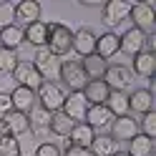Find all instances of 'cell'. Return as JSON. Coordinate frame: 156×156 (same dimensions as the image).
Listing matches in <instances>:
<instances>
[{
    "mask_svg": "<svg viewBox=\"0 0 156 156\" xmlns=\"http://www.w3.org/2000/svg\"><path fill=\"white\" fill-rule=\"evenodd\" d=\"M58 78H61V83H63L71 93L83 91V86L88 83V78H86L83 68H81V61H61V71H58Z\"/></svg>",
    "mask_w": 156,
    "mask_h": 156,
    "instance_id": "cell-3",
    "label": "cell"
},
{
    "mask_svg": "<svg viewBox=\"0 0 156 156\" xmlns=\"http://www.w3.org/2000/svg\"><path fill=\"white\" fill-rule=\"evenodd\" d=\"M61 111L68 116L71 121H83L86 119V111H88V101L83 98V93L78 91V93H66V101L61 106Z\"/></svg>",
    "mask_w": 156,
    "mask_h": 156,
    "instance_id": "cell-13",
    "label": "cell"
},
{
    "mask_svg": "<svg viewBox=\"0 0 156 156\" xmlns=\"http://www.w3.org/2000/svg\"><path fill=\"white\" fill-rule=\"evenodd\" d=\"M93 136H96V129H91L86 121H78V123H73V129H71V133H68L66 139H68V144H73V146L88 149L91 141H93Z\"/></svg>",
    "mask_w": 156,
    "mask_h": 156,
    "instance_id": "cell-19",
    "label": "cell"
},
{
    "mask_svg": "<svg viewBox=\"0 0 156 156\" xmlns=\"http://www.w3.org/2000/svg\"><path fill=\"white\" fill-rule=\"evenodd\" d=\"M35 98H38V106H43L45 111L55 113V111H61V106L66 101V91H63V86L55 83V81H43L35 88Z\"/></svg>",
    "mask_w": 156,
    "mask_h": 156,
    "instance_id": "cell-2",
    "label": "cell"
},
{
    "mask_svg": "<svg viewBox=\"0 0 156 156\" xmlns=\"http://www.w3.org/2000/svg\"><path fill=\"white\" fill-rule=\"evenodd\" d=\"M18 53L15 51H8V48H0V73H13L15 66H18Z\"/></svg>",
    "mask_w": 156,
    "mask_h": 156,
    "instance_id": "cell-31",
    "label": "cell"
},
{
    "mask_svg": "<svg viewBox=\"0 0 156 156\" xmlns=\"http://www.w3.org/2000/svg\"><path fill=\"white\" fill-rule=\"evenodd\" d=\"M154 111V93L149 88H136L129 93V113H149Z\"/></svg>",
    "mask_w": 156,
    "mask_h": 156,
    "instance_id": "cell-15",
    "label": "cell"
},
{
    "mask_svg": "<svg viewBox=\"0 0 156 156\" xmlns=\"http://www.w3.org/2000/svg\"><path fill=\"white\" fill-rule=\"evenodd\" d=\"M8 96H10V108L13 111H20V113H30V108L38 103L35 91L33 88H25V86H15Z\"/></svg>",
    "mask_w": 156,
    "mask_h": 156,
    "instance_id": "cell-14",
    "label": "cell"
},
{
    "mask_svg": "<svg viewBox=\"0 0 156 156\" xmlns=\"http://www.w3.org/2000/svg\"><path fill=\"white\" fill-rule=\"evenodd\" d=\"M23 38H25V43L33 45V48H45V43H48V23L45 20L28 23L23 28Z\"/></svg>",
    "mask_w": 156,
    "mask_h": 156,
    "instance_id": "cell-17",
    "label": "cell"
},
{
    "mask_svg": "<svg viewBox=\"0 0 156 156\" xmlns=\"http://www.w3.org/2000/svg\"><path fill=\"white\" fill-rule=\"evenodd\" d=\"M25 43L23 38V28L20 25H8L0 30V48H8V51H18Z\"/></svg>",
    "mask_w": 156,
    "mask_h": 156,
    "instance_id": "cell-24",
    "label": "cell"
},
{
    "mask_svg": "<svg viewBox=\"0 0 156 156\" xmlns=\"http://www.w3.org/2000/svg\"><path fill=\"white\" fill-rule=\"evenodd\" d=\"M83 98L88 101V106H101V103H106V98L111 96V88L106 86V81L103 78H98V81H88L83 86Z\"/></svg>",
    "mask_w": 156,
    "mask_h": 156,
    "instance_id": "cell-16",
    "label": "cell"
},
{
    "mask_svg": "<svg viewBox=\"0 0 156 156\" xmlns=\"http://www.w3.org/2000/svg\"><path fill=\"white\" fill-rule=\"evenodd\" d=\"M141 51H146V33L136 30V28H129L123 35H119V53H126L133 58Z\"/></svg>",
    "mask_w": 156,
    "mask_h": 156,
    "instance_id": "cell-11",
    "label": "cell"
},
{
    "mask_svg": "<svg viewBox=\"0 0 156 156\" xmlns=\"http://www.w3.org/2000/svg\"><path fill=\"white\" fill-rule=\"evenodd\" d=\"M73 123H76V121H71L63 111H55V113H51L48 131L55 133V136H68V133H71V129H73Z\"/></svg>",
    "mask_w": 156,
    "mask_h": 156,
    "instance_id": "cell-29",
    "label": "cell"
},
{
    "mask_svg": "<svg viewBox=\"0 0 156 156\" xmlns=\"http://www.w3.org/2000/svg\"><path fill=\"white\" fill-rule=\"evenodd\" d=\"M131 28H136V30H141L146 35H151L154 25H156V13H154V3H133L131 5Z\"/></svg>",
    "mask_w": 156,
    "mask_h": 156,
    "instance_id": "cell-6",
    "label": "cell"
},
{
    "mask_svg": "<svg viewBox=\"0 0 156 156\" xmlns=\"http://www.w3.org/2000/svg\"><path fill=\"white\" fill-rule=\"evenodd\" d=\"M139 133V121L133 119V116H116V119L111 121V139L113 141H131L133 136Z\"/></svg>",
    "mask_w": 156,
    "mask_h": 156,
    "instance_id": "cell-9",
    "label": "cell"
},
{
    "mask_svg": "<svg viewBox=\"0 0 156 156\" xmlns=\"http://www.w3.org/2000/svg\"><path fill=\"white\" fill-rule=\"evenodd\" d=\"M106 108L111 111V116H126L129 113V93L111 91V96L106 98Z\"/></svg>",
    "mask_w": 156,
    "mask_h": 156,
    "instance_id": "cell-26",
    "label": "cell"
},
{
    "mask_svg": "<svg viewBox=\"0 0 156 156\" xmlns=\"http://www.w3.org/2000/svg\"><path fill=\"white\" fill-rule=\"evenodd\" d=\"M71 51H76L81 58L96 53V33L91 30L88 25H83V28H78V30H73V45H71Z\"/></svg>",
    "mask_w": 156,
    "mask_h": 156,
    "instance_id": "cell-12",
    "label": "cell"
},
{
    "mask_svg": "<svg viewBox=\"0 0 156 156\" xmlns=\"http://www.w3.org/2000/svg\"><path fill=\"white\" fill-rule=\"evenodd\" d=\"M113 156H129V154H126V151H116Z\"/></svg>",
    "mask_w": 156,
    "mask_h": 156,
    "instance_id": "cell-37",
    "label": "cell"
},
{
    "mask_svg": "<svg viewBox=\"0 0 156 156\" xmlns=\"http://www.w3.org/2000/svg\"><path fill=\"white\" fill-rule=\"evenodd\" d=\"M129 156H151L154 154V141L144 133H136L133 139L129 141Z\"/></svg>",
    "mask_w": 156,
    "mask_h": 156,
    "instance_id": "cell-27",
    "label": "cell"
},
{
    "mask_svg": "<svg viewBox=\"0 0 156 156\" xmlns=\"http://www.w3.org/2000/svg\"><path fill=\"white\" fill-rule=\"evenodd\" d=\"M0 156H20L18 136H0Z\"/></svg>",
    "mask_w": 156,
    "mask_h": 156,
    "instance_id": "cell-32",
    "label": "cell"
},
{
    "mask_svg": "<svg viewBox=\"0 0 156 156\" xmlns=\"http://www.w3.org/2000/svg\"><path fill=\"white\" fill-rule=\"evenodd\" d=\"M139 133L149 136L151 141L156 139V111H149V113H144V119L139 121Z\"/></svg>",
    "mask_w": 156,
    "mask_h": 156,
    "instance_id": "cell-33",
    "label": "cell"
},
{
    "mask_svg": "<svg viewBox=\"0 0 156 156\" xmlns=\"http://www.w3.org/2000/svg\"><path fill=\"white\" fill-rule=\"evenodd\" d=\"M131 71H133V76L154 78V73H156V53L154 51H141L139 55H133Z\"/></svg>",
    "mask_w": 156,
    "mask_h": 156,
    "instance_id": "cell-18",
    "label": "cell"
},
{
    "mask_svg": "<svg viewBox=\"0 0 156 156\" xmlns=\"http://www.w3.org/2000/svg\"><path fill=\"white\" fill-rule=\"evenodd\" d=\"M33 156H61V149H58V144H53V141H43V144H38Z\"/></svg>",
    "mask_w": 156,
    "mask_h": 156,
    "instance_id": "cell-34",
    "label": "cell"
},
{
    "mask_svg": "<svg viewBox=\"0 0 156 156\" xmlns=\"http://www.w3.org/2000/svg\"><path fill=\"white\" fill-rule=\"evenodd\" d=\"M81 68H83V73L88 81H98V78L106 76V68H108V61H103L101 55H86L81 58Z\"/></svg>",
    "mask_w": 156,
    "mask_h": 156,
    "instance_id": "cell-20",
    "label": "cell"
},
{
    "mask_svg": "<svg viewBox=\"0 0 156 156\" xmlns=\"http://www.w3.org/2000/svg\"><path fill=\"white\" fill-rule=\"evenodd\" d=\"M8 25H15V3L13 0H3L0 3V30Z\"/></svg>",
    "mask_w": 156,
    "mask_h": 156,
    "instance_id": "cell-30",
    "label": "cell"
},
{
    "mask_svg": "<svg viewBox=\"0 0 156 156\" xmlns=\"http://www.w3.org/2000/svg\"><path fill=\"white\" fill-rule=\"evenodd\" d=\"M15 20H23L25 25L41 20V3L38 0H20V3H15Z\"/></svg>",
    "mask_w": 156,
    "mask_h": 156,
    "instance_id": "cell-22",
    "label": "cell"
},
{
    "mask_svg": "<svg viewBox=\"0 0 156 156\" xmlns=\"http://www.w3.org/2000/svg\"><path fill=\"white\" fill-rule=\"evenodd\" d=\"M131 5L133 3H129V0H108V3H103L101 5V23L108 28V30L119 28L126 18H129Z\"/></svg>",
    "mask_w": 156,
    "mask_h": 156,
    "instance_id": "cell-4",
    "label": "cell"
},
{
    "mask_svg": "<svg viewBox=\"0 0 156 156\" xmlns=\"http://www.w3.org/2000/svg\"><path fill=\"white\" fill-rule=\"evenodd\" d=\"M30 63L35 66L38 76H41L43 81H53V78L58 76V71H61V58L53 55L48 48H38V51H35V58H33Z\"/></svg>",
    "mask_w": 156,
    "mask_h": 156,
    "instance_id": "cell-7",
    "label": "cell"
},
{
    "mask_svg": "<svg viewBox=\"0 0 156 156\" xmlns=\"http://www.w3.org/2000/svg\"><path fill=\"white\" fill-rule=\"evenodd\" d=\"M116 53H119V35L113 30H106L103 35H96V55H101L103 61H108Z\"/></svg>",
    "mask_w": 156,
    "mask_h": 156,
    "instance_id": "cell-21",
    "label": "cell"
},
{
    "mask_svg": "<svg viewBox=\"0 0 156 156\" xmlns=\"http://www.w3.org/2000/svg\"><path fill=\"white\" fill-rule=\"evenodd\" d=\"M8 111H10V96H8V93H0V119H3Z\"/></svg>",
    "mask_w": 156,
    "mask_h": 156,
    "instance_id": "cell-36",
    "label": "cell"
},
{
    "mask_svg": "<svg viewBox=\"0 0 156 156\" xmlns=\"http://www.w3.org/2000/svg\"><path fill=\"white\" fill-rule=\"evenodd\" d=\"M103 81H106V86L111 91H126V88L133 86V71L129 66H123V63H108Z\"/></svg>",
    "mask_w": 156,
    "mask_h": 156,
    "instance_id": "cell-5",
    "label": "cell"
},
{
    "mask_svg": "<svg viewBox=\"0 0 156 156\" xmlns=\"http://www.w3.org/2000/svg\"><path fill=\"white\" fill-rule=\"evenodd\" d=\"M25 131H30V123H28V113L20 111H8L3 119H0V136H20Z\"/></svg>",
    "mask_w": 156,
    "mask_h": 156,
    "instance_id": "cell-8",
    "label": "cell"
},
{
    "mask_svg": "<svg viewBox=\"0 0 156 156\" xmlns=\"http://www.w3.org/2000/svg\"><path fill=\"white\" fill-rule=\"evenodd\" d=\"M71 45H73V30L66 23H48V43H45L48 51L61 58L66 53H71Z\"/></svg>",
    "mask_w": 156,
    "mask_h": 156,
    "instance_id": "cell-1",
    "label": "cell"
},
{
    "mask_svg": "<svg viewBox=\"0 0 156 156\" xmlns=\"http://www.w3.org/2000/svg\"><path fill=\"white\" fill-rule=\"evenodd\" d=\"M88 151H91V156H113L119 149H116V141L108 133H96L91 146H88Z\"/></svg>",
    "mask_w": 156,
    "mask_h": 156,
    "instance_id": "cell-25",
    "label": "cell"
},
{
    "mask_svg": "<svg viewBox=\"0 0 156 156\" xmlns=\"http://www.w3.org/2000/svg\"><path fill=\"white\" fill-rule=\"evenodd\" d=\"M28 123H30V131H48V123H51V111H45L43 106H33L30 113H28Z\"/></svg>",
    "mask_w": 156,
    "mask_h": 156,
    "instance_id": "cell-28",
    "label": "cell"
},
{
    "mask_svg": "<svg viewBox=\"0 0 156 156\" xmlns=\"http://www.w3.org/2000/svg\"><path fill=\"white\" fill-rule=\"evenodd\" d=\"M10 78L15 81V86H25V88H33V91L43 83V78L38 76L35 66L30 61H18V66H15V71L10 73Z\"/></svg>",
    "mask_w": 156,
    "mask_h": 156,
    "instance_id": "cell-10",
    "label": "cell"
},
{
    "mask_svg": "<svg viewBox=\"0 0 156 156\" xmlns=\"http://www.w3.org/2000/svg\"><path fill=\"white\" fill-rule=\"evenodd\" d=\"M61 156H91V151H88V149H83V146L66 144V149L61 151Z\"/></svg>",
    "mask_w": 156,
    "mask_h": 156,
    "instance_id": "cell-35",
    "label": "cell"
},
{
    "mask_svg": "<svg viewBox=\"0 0 156 156\" xmlns=\"http://www.w3.org/2000/svg\"><path fill=\"white\" fill-rule=\"evenodd\" d=\"M111 111L106 108V103H101V106H88V111H86V123L91 126V129H103V126H108L111 123Z\"/></svg>",
    "mask_w": 156,
    "mask_h": 156,
    "instance_id": "cell-23",
    "label": "cell"
}]
</instances>
